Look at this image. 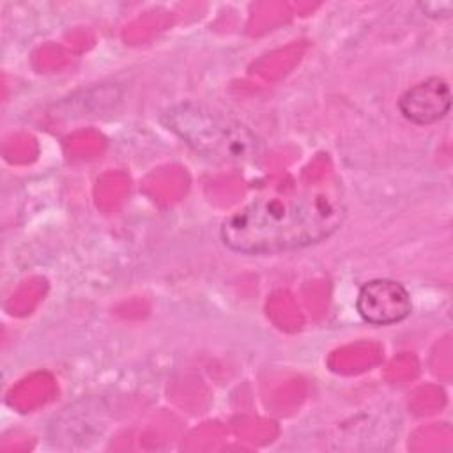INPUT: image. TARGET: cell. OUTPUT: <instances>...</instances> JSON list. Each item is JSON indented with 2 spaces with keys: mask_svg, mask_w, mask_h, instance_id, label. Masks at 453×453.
I'll list each match as a JSON object with an SVG mask.
<instances>
[{
  "mask_svg": "<svg viewBox=\"0 0 453 453\" xmlns=\"http://www.w3.org/2000/svg\"><path fill=\"white\" fill-rule=\"evenodd\" d=\"M343 219L336 193L306 189L260 196L232 212L221 225L223 244L244 255L299 250L329 237Z\"/></svg>",
  "mask_w": 453,
  "mask_h": 453,
  "instance_id": "cell-1",
  "label": "cell"
},
{
  "mask_svg": "<svg viewBox=\"0 0 453 453\" xmlns=\"http://www.w3.org/2000/svg\"><path fill=\"white\" fill-rule=\"evenodd\" d=\"M161 120L203 157L223 163H250L260 154V142L251 129L209 106L180 103L170 106Z\"/></svg>",
  "mask_w": 453,
  "mask_h": 453,
  "instance_id": "cell-2",
  "label": "cell"
},
{
  "mask_svg": "<svg viewBox=\"0 0 453 453\" xmlns=\"http://www.w3.org/2000/svg\"><path fill=\"white\" fill-rule=\"evenodd\" d=\"M356 308L368 324L389 326L403 320L411 313L412 304L411 296L402 283L377 278L359 288Z\"/></svg>",
  "mask_w": 453,
  "mask_h": 453,
  "instance_id": "cell-3",
  "label": "cell"
},
{
  "mask_svg": "<svg viewBox=\"0 0 453 453\" xmlns=\"http://www.w3.org/2000/svg\"><path fill=\"white\" fill-rule=\"evenodd\" d=\"M451 108V88L446 80L432 76L407 88L398 99L400 113L412 124L426 126L441 120Z\"/></svg>",
  "mask_w": 453,
  "mask_h": 453,
  "instance_id": "cell-4",
  "label": "cell"
}]
</instances>
